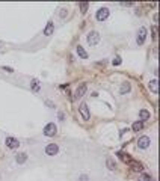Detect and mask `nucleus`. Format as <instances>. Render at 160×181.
I'll return each mask as SVG.
<instances>
[{"label":"nucleus","instance_id":"1","mask_svg":"<svg viewBox=\"0 0 160 181\" xmlns=\"http://www.w3.org/2000/svg\"><path fill=\"white\" fill-rule=\"evenodd\" d=\"M100 40H101V36H100V33H98V32H95V30L89 32V33H88V36H86V41H88V44H89V45H97V44L100 42Z\"/></svg>","mask_w":160,"mask_h":181},{"label":"nucleus","instance_id":"2","mask_svg":"<svg viewBox=\"0 0 160 181\" xmlns=\"http://www.w3.org/2000/svg\"><path fill=\"white\" fill-rule=\"evenodd\" d=\"M5 145H6L9 149H15V148H18V147H20V140H18V139H15V137H6Z\"/></svg>","mask_w":160,"mask_h":181},{"label":"nucleus","instance_id":"3","mask_svg":"<svg viewBox=\"0 0 160 181\" xmlns=\"http://www.w3.org/2000/svg\"><path fill=\"white\" fill-rule=\"evenodd\" d=\"M109 15H110V11H109L107 8H100V9L97 11V20H98V21H104Z\"/></svg>","mask_w":160,"mask_h":181},{"label":"nucleus","instance_id":"4","mask_svg":"<svg viewBox=\"0 0 160 181\" xmlns=\"http://www.w3.org/2000/svg\"><path fill=\"white\" fill-rule=\"evenodd\" d=\"M44 134L45 136H55L56 134V125L53 124V122H50V124H47L45 127H44Z\"/></svg>","mask_w":160,"mask_h":181},{"label":"nucleus","instance_id":"5","mask_svg":"<svg viewBox=\"0 0 160 181\" xmlns=\"http://www.w3.org/2000/svg\"><path fill=\"white\" fill-rule=\"evenodd\" d=\"M150 144H151V140H150V137H148V136H142V137L138 140V147H139L141 149L148 148V147H150Z\"/></svg>","mask_w":160,"mask_h":181},{"label":"nucleus","instance_id":"6","mask_svg":"<svg viewBox=\"0 0 160 181\" xmlns=\"http://www.w3.org/2000/svg\"><path fill=\"white\" fill-rule=\"evenodd\" d=\"M58 151H59V147L55 145V144H50V145L45 147V154L47 156H56Z\"/></svg>","mask_w":160,"mask_h":181},{"label":"nucleus","instance_id":"7","mask_svg":"<svg viewBox=\"0 0 160 181\" xmlns=\"http://www.w3.org/2000/svg\"><path fill=\"white\" fill-rule=\"evenodd\" d=\"M80 113H82V116H83V119L85 121H89V118H91V115H89V110H88V104L86 103H82L80 104Z\"/></svg>","mask_w":160,"mask_h":181},{"label":"nucleus","instance_id":"8","mask_svg":"<svg viewBox=\"0 0 160 181\" xmlns=\"http://www.w3.org/2000/svg\"><path fill=\"white\" fill-rule=\"evenodd\" d=\"M127 164H128V166H131V167H133V171H136V172H142V171H143L142 163H139V162H136V160H133V159H131Z\"/></svg>","mask_w":160,"mask_h":181},{"label":"nucleus","instance_id":"9","mask_svg":"<svg viewBox=\"0 0 160 181\" xmlns=\"http://www.w3.org/2000/svg\"><path fill=\"white\" fill-rule=\"evenodd\" d=\"M145 38H146V29L145 27H141L139 32H138V44L142 45L145 42Z\"/></svg>","mask_w":160,"mask_h":181},{"label":"nucleus","instance_id":"10","mask_svg":"<svg viewBox=\"0 0 160 181\" xmlns=\"http://www.w3.org/2000/svg\"><path fill=\"white\" fill-rule=\"evenodd\" d=\"M86 89H88V86L83 83V85H80L77 89H76V94H74V98H82L83 97V94L86 92Z\"/></svg>","mask_w":160,"mask_h":181},{"label":"nucleus","instance_id":"11","mask_svg":"<svg viewBox=\"0 0 160 181\" xmlns=\"http://www.w3.org/2000/svg\"><path fill=\"white\" fill-rule=\"evenodd\" d=\"M76 51H77V55H79L80 57H82V59H88V57H89V55H88L86 51H85V48H83L82 45H77Z\"/></svg>","mask_w":160,"mask_h":181},{"label":"nucleus","instance_id":"12","mask_svg":"<svg viewBox=\"0 0 160 181\" xmlns=\"http://www.w3.org/2000/svg\"><path fill=\"white\" fill-rule=\"evenodd\" d=\"M53 30H55L53 21H48V23H47V26H45V29H44V35H45V36H48V35H51V33H53Z\"/></svg>","mask_w":160,"mask_h":181},{"label":"nucleus","instance_id":"13","mask_svg":"<svg viewBox=\"0 0 160 181\" xmlns=\"http://www.w3.org/2000/svg\"><path fill=\"white\" fill-rule=\"evenodd\" d=\"M139 118H141V121H142V122H143V121H146V119H150V112H148V110H145V109H143V110H141V112H139Z\"/></svg>","mask_w":160,"mask_h":181},{"label":"nucleus","instance_id":"14","mask_svg":"<svg viewBox=\"0 0 160 181\" xmlns=\"http://www.w3.org/2000/svg\"><path fill=\"white\" fill-rule=\"evenodd\" d=\"M157 85H159V82L154 79V80H151L150 83H148V88H150V90H153L154 94H157V90H159V88H157Z\"/></svg>","mask_w":160,"mask_h":181},{"label":"nucleus","instance_id":"15","mask_svg":"<svg viewBox=\"0 0 160 181\" xmlns=\"http://www.w3.org/2000/svg\"><path fill=\"white\" fill-rule=\"evenodd\" d=\"M131 128H133V131H136V133H138V131H141L142 128H143V122H142V121H136L135 124H133V127H131Z\"/></svg>","mask_w":160,"mask_h":181},{"label":"nucleus","instance_id":"16","mask_svg":"<svg viewBox=\"0 0 160 181\" xmlns=\"http://www.w3.org/2000/svg\"><path fill=\"white\" fill-rule=\"evenodd\" d=\"M15 160H17V163H18V164H23L26 160H27V156H26L24 152H20L18 156H17V159H15Z\"/></svg>","mask_w":160,"mask_h":181},{"label":"nucleus","instance_id":"17","mask_svg":"<svg viewBox=\"0 0 160 181\" xmlns=\"http://www.w3.org/2000/svg\"><path fill=\"white\" fill-rule=\"evenodd\" d=\"M106 166H107V169H110V171L115 169V163H113V160L110 157H107V160H106Z\"/></svg>","mask_w":160,"mask_h":181},{"label":"nucleus","instance_id":"18","mask_svg":"<svg viewBox=\"0 0 160 181\" xmlns=\"http://www.w3.org/2000/svg\"><path fill=\"white\" fill-rule=\"evenodd\" d=\"M32 90H33V92H38V90H39V82L36 79L32 80Z\"/></svg>","mask_w":160,"mask_h":181},{"label":"nucleus","instance_id":"19","mask_svg":"<svg viewBox=\"0 0 160 181\" xmlns=\"http://www.w3.org/2000/svg\"><path fill=\"white\" fill-rule=\"evenodd\" d=\"M121 94H125V92H130V85L128 83H124L123 86H121V90H119Z\"/></svg>","mask_w":160,"mask_h":181},{"label":"nucleus","instance_id":"20","mask_svg":"<svg viewBox=\"0 0 160 181\" xmlns=\"http://www.w3.org/2000/svg\"><path fill=\"white\" fill-rule=\"evenodd\" d=\"M112 63H113V65H121V57H119V56H116V57L112 60Z\"/></svg>","mask_w":160,"mask_h":181},{"label":"nucleus","instance_id":"21","mask_svg":"<svg viewBox=\"0 0 160 181\" xmlns=\"http://www.w3.org/2000/svg\"><path fill=\"white\" fill-rule=\"evenodd\" d=\"M88 8H89V3H80V9H82V12H86Z\"/></svg>","mask_w":160,"mask_h":181},{"label":"nucleus","instance_id":"22","mask_svg":"<svg viewBox=\"0 0 160 181\" xmlns=\"http://www.w3.org/2000/svg\"><path fill=\"white\" fill-rule=\"evenodd\" d=\"M151 30H153V38L156 40V38H157V24H154V26H153Z\"/></svg>","mask_w":160,"mask_h":181},{"label":"nucleus","instance_id":"23","mask_svg":"<svg viewBox=\"0 0 160 181\" xmlns=\"http://www.w3.org/2000/svg\"><path fill=\"white\" fill-rule=\"evenodd\" d=\"M142 178H143L145 181H151V177H150L148 174H143V175H142Z\"/></svg>","mask_w":160,"mask_h":181},{"label":"nucleus","instance_id":"24","mask_svg":"<svg viewBox=\"0 0 160 181\" xmlns=\"http://www.w3.org/2000/svg\"><path fill=\"white\" fill-rule=\"evenodd\" d=\"M79 181H88V175H82Z\"/></svg>","mask_w":160,"mask_h":181},{"label":"nucleus","instance_id":"25","mask_svg":"<svg viewBox=\"0 0 160 181\" xmlns=\"http://www.w3.org/2000/svg\"><path fill=\"white\" fill-rule=\"evenodd\" d=\"M65 15H66V11H65V9H61V17L63 18Z\"/></svg>","mask_w":160,"mask_h":181},{"label":"nucleus","instance_id":"26","mask_svg":"<svg viewBox=\"0 0 160 181\" xmlns=\"http://www.w3.org/2000/svg\"><path fill=\"white\" fill-rule=\"evenodd\" d=\"M59 119H61V121H63V119H65V115H63L62 112L59 113Z\"/></svg>","mask_w":160,"mask_h":181},{"label":"nucleus","instance_id":"27","mask_svg":"<svg viewBox=\"0 0 160 181\" xmlns=\"http://www.w3.org/2000/svg\"><path fill=\"white\" fill-rule=\"evenodd\" d=\"M3 70L8 71V73H12V68H9V67H3Z\"/></svg>","mask_w":160,"mask_h":181}]
</instances>
